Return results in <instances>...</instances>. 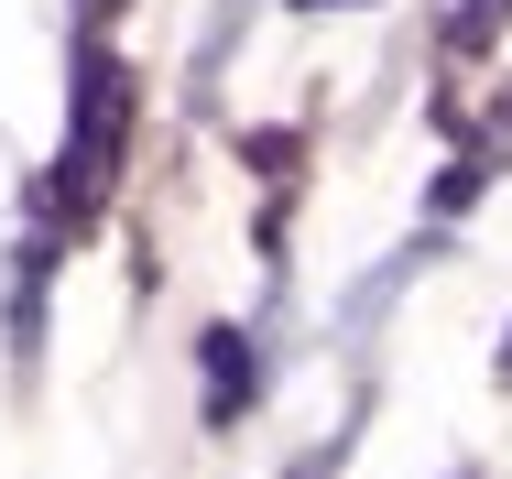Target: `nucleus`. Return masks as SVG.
I'll list each match as a JSON object with an SVG mask.
<instances>
[{"mask_svg": "<svg viewBox=\"0 0 512 479\" xmlns=\"http://www.w3.org/2000/svg\"><path fill=\"white\" fill-rule=\"evenodd\" d=\"M120 120H131V77H120L109 44H88L77 55V109H66V175H55L77 207H99L109 175H120Z\"/></svg>", "mask_w": 512, "mask_h": 479, "instance_id": "obj_1", "label": "nucleus"}, {"mask_svg": "<svg viewBox=\"0 0 512 479\" xmlns=\"http://www.w3.org/2000/svg\"><path fill=\"white\" fill-rule=\"evenodd\" d=\"M512 0H469V11H458V22H447V44H480V33H491V22H502Z\"/></svg>", "mask_w": 512, "mask_h": 479, "instance_id": "obj_2", "label": "nucleus"}, {"mask_svg": "<svg viewBox=\"0 0 512 479\" xmlns=\"http://www.w3.org/2000/svg\"><path fill=\"white\" fill-rule=\"evenodd\" d=\"M502 382H512V338H502Z\"/></svg>", "mask_w": 512, "mask_h": 479, "instance_id": "obj_3", "label": "nucleus"}]
</instances>
